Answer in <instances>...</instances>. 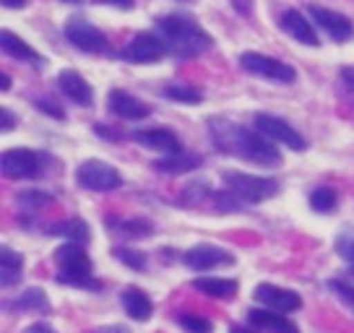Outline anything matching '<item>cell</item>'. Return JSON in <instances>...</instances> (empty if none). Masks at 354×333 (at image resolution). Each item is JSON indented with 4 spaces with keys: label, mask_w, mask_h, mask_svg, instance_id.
<instances>
[{
    "label": "cell",
    "mask_w": 354,
    "mask_h": 333,
    "mask_svg": "<svg viewBox=\"0 0 354 333\" xmlns=\"http://www.w3.org/2000/svg\"><path fill=\"white\" fill-rule=\"evenodd\" d=\"M201 164V156L196 154H167L165 159H156L154 166L159 172H167V175H185L190 169H196Z\"/></svg>",
    "instance_id": "23"
},
{
    "label": "cell",
    "mask_w": 354,
    "mask_h": 333,
    "mask_svg": "<svg viewBox=\"0 0 354 333\" xmlns=\"http://www.w3.org/2000/svg\"><path fill=\"white\" fill-rule=\"evenodd\" d=\"M281 29L292 37V39H297L302 45L308 47H318V34L313 29V23H310L308 16H302V11H295V8H289V11L281 13Z\"/></svg>",
    "instance_id": "16"
},
{
    "label": "cell",
    "mask_w": 354,
    "mask_h": 333,
    "mask_svg": "<svg viewBox=\"0 0 354 333\" xmlns=\"http://www.w3.org/2000/svg\"><path fill=\"white\" fill-rule=\"evenodd\" d=\"M112 232H120L125 237H149L151 234V224L144 219H107Z\"/></svg>",
    "instance_id": "27"
},
{
    "label": "cell",
    "mask_w": 354,
    "mask_h": 333,
    "mask_svg": "<svg viewBox=\"0 0 354 333\" xmlns=\"http://www.w3.org/2000/svg\"><path fill=\"white\" fill-rule=\"evenodd\" d=\"M253 297L261 305H266V307H271V310L277 312H295L302 307V297H299L295 289L274 287V284H258Z\"/></svg>",
    "instance_id": "12"
},
{
    "label": "cell",
    "mask_w": 354,
    "mask_h": 333,
    "mask_svg": "<svg viewBox=\"0 0 354 333\" xmlns=\"http://www.w3.org/2000/svg\"><path fill=\"white\" fill-rule=\"evenodd\" d=\"M63 3H81V0H63Z\"/></svg>",
    "instance_id": "43"
},
{
    "label": "cell",
    "mask_w": 354,
    "mask_h": 333,
    "mask_svg": "<svg viewBox=\"0 0 354 333\" xmlns=\"http://www.w3.org/2000/svg\"><path fill=\"white\" fill-rule=\"evenodd\" d=\"M336 253L344 258V260H349V263H354V229H344V232H339V237H336Z\"/></svg>",
    "instance_id": "32"
},
{
    "label": "cell",
    "mask_w": 354,
    "mask_h": 333,
    "mask_svg": "<svg viewBox=\"0 0 354 333\" xmlns=\"http://www.w3.org/2000/svg\"><path fill=\"white\" fill-rule=\"evenodd\" d=\"M183 3H188V0H183Z\"/></svg>",
    "instance_id": "44"
},
{
    "label": "cell",
    "mask_w": 354,
    "mask_h": 333,
    "mask_svg": "<svg viewBox=\"0 0 354 333\" xmlns=\"http://www.w3.org/2000/svg\"><path fill=\"white\" fill-rule=\"evenodd\" d=\"M193 289H198L201 294L214 297V300H232L234 292H237V281L234 278L203 276V278H193Z\"/></svg>",
    "instance_id": "21"
},
{
    "label": "cell",
    "mask_w": 354,
    "mask_h": 333,
    "mask_svg": "<svg viewBox=\"0 0 354 333\" xmlns=\"http://www.w3.org/2000/svg\"><path fill=\"white\" fill-rule=\"evenodd\" d=\"M100 3H107V6H118V8H133V0H100Z\"/></svg>",
    "instance_id": "38"
},
{
    "label": "cell",
    "mask_w": 354,
    "mask_h": 333,
    "mask_svg": "<svg viewBox=\"0 0 354 333\" xmlns=\"http://www.w3.org/2000/svg\"><path fill=\"white\" fill-rule=\"evenodd\" d=\"M352 274H354V268H352Z\"/></svg>",
    "instance_id": "45"
},
{
    "label": "cell",
    "mask_w": 354,
    "mask_h": 333,
    "mask_svg": "<svg viewBox=\"0 0 354 333\" xmlns=\"http://www.w3.org/2000/svg\"><path fill=\"white\" fill-rule=\"evenodd\" d=\"M107 104H110V110L118 117H122V120H144V117L151 115L149 104H144L141 99H136V97H131L128 91L122 89H112L110 97H107Z\"/></svg>",
    "instance_id": "15"
},
{
    "label": "cell",
    "mask_w": 354,
    "mask_h": 333,
    "mask_svg": "<svg viewBox=\"0 0 354 333\" xmlns=\"http://www.w3.org/2000/svg\"><path fill=\"white\" fill-rule=\"evenodd\" d=\"M0 115H3V131H13V128H16V125H13V122H16V117H13L8 110H3Z\"/></svg>",
    "instance_id": "37"
},
{
    "label": "cell",
    "mask_w": 354,
    "mask_h": 333,
    "mask_svg": "<svg viewBox=\"0 0 354 333\" xmlns=\"http://www.w3.org/2000/svg\"><path fill=\"white\" fill-rule=\"evenodd\" d=\"M55 266H57V278L63 284H73V287H88L94 289V263L88 253L84 250L81 242H66L55 250Z\"/></svg>",
    "instance_id": "3"
},
{
    "label": "cell",
    "mask_w": 354,
    "mask_h": 333,
    "mask_svg": "<svg viewBox=\"0 0 354 333\" xmlns=\"http://www.w3.org/2000/svg\"><path fill=\"white\" fill-rule=\"evenodd\" d=\"M112 256L120 258L125 266L136 268V271H144L146 268V256L144 253H138V250H131V247H115Z\"/></svg>",
    "instance_id": "30"
},
{
    "label": "cell",
    "mask_w": 354,
    "mask_h": 333,
    "mask_svg": "<svg viewBox=\"0 0 354 333\" xmlns=\"http://www.w3.org/2000/svg\"><path fill=\"white\" fill-rule=\"evenodd\" d=\"M240 66L248 73H253V76L268 78V81H277V84H295V78H297L292 66L281 63L277 57L261 55V53H243L240 55Z\"/></svg>",
    "instance_id": "6"
},
{
    "label": "cell",
    "mask_w": 354,
    "mask_h": 333,
    "mask_svg": "<svg viewBox=\"0 0 354 333\" xmlns=\"http://www.w3.org/2000/svg\"><path fill=\"white\" fill-rule=\"evenodd\" d=\"M0 81H3V84H0V89H3V91H8V89H11V78L6 76V73L0 76Z\"/></svg>",
    "instance_id": "41"
},
{
    "label": "cell",
    "mask_w": 354,
    "mask_h": 333,
    "mask_svg": "<svg viewBox=\"0 0 354 333\" xmlns=\"http://www.w3.org/2000/svg\"><path fill=\"white\" fill-rule=\"evenodd\" d=\"M120 300H122L125 312L131 315L133 321H138V323L149 321V318H151V312H154V305H151V300H149V294L138 287H128L125 292H122Z\"/></svg>",
    "instance_id": "19"
},
{
    "label": "cell",
    "mask_w": 354,
    "mask_h": 333,
    "mask_svg": "<svg viewBox=\"0 0 354 333\" xmlns=\"http://www.w3.org/2000/svg\"><path fill=\"white\" fill-rule=\"evenodd\" d=\"M165 97L175 102H183V104H198L203 99V94H201L196 86H190V84H167L165 86Z\"/></svg>",
    "instance_id": "28"
},
{
    "label": "cell",
    "mask_w": 354,
    "mask_h": 333,
    "mask_svg": "<svg viewBox=\"0 0 354 333\" xmlns=\"http://www.w3.org/2000/svg\"><path fill=\"white\" fill-rule=\"evenodd\" d=\"M250 325H255L258 331L268 333H299V328L295 323L284 318V312H266V310H250L248 312Z\"/></svg>",
    "instance_id": "18"
},
{
    "label": "cell",
    "mask_w": 354,
    "mask_h": 333,
    "mask_svg": "<svg viewBox=\"0 0 354 333\" xmlns=\"http://www.w3.org/2000/svg\"><path fill=\"white\" fill-rule=\"evenodd\" d=\"M136 141L151 151H162V154H180L183 151V144L172 131L167 128H151V131H138L136 133Z\"/></svg>",
    "instance_id": "17"
},
{
    "label": "cell",
    "mask_w": 354,
    "mask_h": 333,
    "mask_svg": "<svg viewBox=\"0 0 354 333\" xmlns=\"http://www.w3.org/2000/svg\"><path fill=\"white\" fill-rule=\"evenodd\" d=\"M224 185L227 190H232L245 206L274 198L279 193V182L274 178H261V175H248V172H227Z\"/></svg>",
    "instance_id": "4"
},
{
    "label": "cell",
    "mask_w": 354,
    "mask_h": 333,
    "mask_svg": "<svg viewBox=\"0 0 354 333\" xmlns=\"http://www.w3.org/2000/svg\"><path fill=\"white\" fill-rule=\"evenodd\" d=\"M24 276V258L19 250H13L8 245H3L0 250V281L3 287H16Z\"/></svg>",
    "instance_id": "20"
},
{
    "label": "cell",
    "mask_w": 354,
    "mask_h": 333,
    "mask_svg": "<svg viewBox=\"0 0 354 333\" xmlns=\"http://www.w3.org/2000/svg\"><path fill=\"white\" fill-rule=\"evenodd\" d=\"M19 203H21L24 209L39 211V209H44L47 203H53V196H50V193H39V190H26V193L19 196Z\"/></svg>",
    "instance_id": "31"
},
{
    "label": "cell",
    "mask_w": 354,
    "mask_h": 333,
    "mask_svg": "<svg viewBox=\"0 0 354 333\" xmlns=\"http://www.w3.org/2000/svg\"><path fill=\"white\" fill-rule=\"evenodd\" d=\"M255 131H261L266 138H271L274 144H281L292 149V151H305V138L289 125L287 120H281L277 115H266V112H258L253 117Z\"/></svg>",
    "instance_id": "8"
},
{
    "label": "cell",
    "mask_w": 354,
    "mask_h": 333,
    "mask_svg": "<svg viewBox=\"0 0 354 333\" xmlns=\"http://www.w3.org/2000/svg\"><path fill=\"white\" fill-rule=\"evenodd\" d=\"M24 333H55V328L47 325V323H34V325H29Z\"/></svg>",
    "instance_id": "35"
},
{
    "label": "cell",
    "mask_w": 354,
    "mask_h": 333,
    "mask_svg": "<svg viewBox=\"0 0 354 333\" xmlns=\"http://www.w3.org/2000/svg\"><path fill=\"white\" fill-rule=\"evenodd\" d=\"M0 45H3V53L6 55H11L13 60H21V63H42V57L37 55V50H32V47L24 42L19 34L13 32H3L0 34Z\"/></svg>",
    "instance_id": "22"
},
{
    "label": "cell",
    "mask_w": 354,
    "mask_h": 333,
    "mask_svg": "<svg viewBox=\"0 0 354 333\" xmlns=\"http://www.w3.org/2000/svg\"><path fill=\"white\" fill-rule=\"evenodd\" d=\"M169 53V47H167L165 37L156 32H141L136 34L131 42L125 45L120 55L128 60V63H138V66H146V63H156L159 57H165Z\"/></svg>",
    "instance_id": "7"
},
{
    "label": "cell",
    "mask_w": 354,
    "mask_h": 333,
    "mask_svg": "<svg viewBox=\"0 0 354 333\" xmlns=\"http://www.w3.org/2000/svg\"><path fill=\"white\" fill-rule=\"evenodd\" d=\"M156 32L165 37L169 53L177 57H196L211 47V37L193 16L185 13H167L156 19Z\"/></svg>",
    "instance_id": "2"
},
{
    "label": "cell",
    "mask_w": 354,
    "mask_h": 333,
    "mask_svg": "<svg viewBox=\"0 0 354 333\" xmlns=\"http://www.w3.org/2000/svg\"><path fill=\"white\" fill-rule=\"evenodd\" d=\"M0 166H3V175L11 180H32L39 178V172H42L39 156L29 151V149H11V151H6L3 159H0Z\"/></svg>",
    "instance_id": "10"
},
{
    "label": "cell",
    "mask_w": 354,
    "mask_h": 333,
    "mask_svg": "<svg viewBox=\"0 0 354 333\" xmlns=\"http://www.w3.org/2000/svg\"><path fill=\"white\" fill-rule=\"evenodd\" d=\"M211 133H214L216 149H224L230 154L243 156V159L255 162V164L261 166L281 164L279 149L261 131H250V128L232 125V122H216V125H211Z\"/></svg>",
    "instance_id": "1"
},
{
    "label": "cell",
    "mask_w": 354,
    "mask_h": 333,
    "mask_svg": "<svg viewBox=\"0 0 354 333\" xmlns=\"http://www.w3.org/2000/svg\"><path fill=\"white\" fill-rule=\"evenodd\" d=\"M47 232L55 234V237H68V242H81V245H86L88 237H91V234H88L86 222H81V219H66V222H57V224H53Z\"/></svg>",
    "instance_id": "24"
},
{
    "label": "cell",
    "mask_w": 354,
    "mask_h": 333,
    "mask_svg": "<svg viewBox=\"0 0 354 333\" xmlns=\"http://www.w3.org/2000/svg\"><path fill=\"white\" fill-rule=\"evenodd\" d=\"M230 333H255V331H250V328H243V325H232V328H230Z\"/></svg>",
    "instance_id": "42"
},
{
    "label": "cell",
    "mask_w": 354,
    "mask_h": 333,
    "mask_svg": "<svg viewBox=\"0 0 354 333\" xmlns=\"http://www.w3.org/2000/svg\"><path fill=\"white\" fill-rule=\"evenodd\" d=\"M339 76H342V81L349 86V89H354V68H342Z\"/></svg>",
    "instance_id": "36"
},
{
    "label": "cell",
    "mask_w": 354,
    "mask_h": 333,
    "mask_svg": "<svg viewBox=\"0 0 354 333\" xmlns=\"http://www.w3.org/2000/svg\"><path fill=\"white\" fill-rule=\"evenodd\" d=\"M328 287L336 292V297H339V300H344L354 310V289L349 287V284H344V281H328Z\"/></svg>",
    "instance_id": "33"
},
{
    "label": "cell",
    "mask_w": 354,
    "mask_h": 333,
    "mask_svg": "<svg viewBox=\"0 0 354 333\" xmlns=\"http://www.w3.org/2000/svg\"><path fill=\"white\" fill-rule=\"evenodd\" d=\"M37 107L42 112H47V115H53V117H57V120H63L66 117V112L57 107L55 99H37Z\"/></svg>",
    "instance_id": "34"
},
{
    "label": "cell",
    "mask_w": 354,
    "mask_h": 333,
    "mask_svg": "<svg viewBox=\"0 0 354 333\" xmlns=\"http://www.w3.org/2000/svg\"><path fill=\"white\" fill-rule=\"evenodd\" d=\"M66 39L73 47H78L81 53H104L107 50V37L102 29H97L94 23H88L86 19H68L63 26Z\"/></svg>",
    "instance_id": "9"
},
{
    "label": "cell",
    "mask_w": 354,
    "mask_h": 333,
    "mask_svg": "<svg viewBox=\"0 0 354 333\" xmlns=\"http://www.w3.org/2000/svg\"><path fill=\"white\" fill-rule=\"evenodd\" d=\"M180 325H183L188 333H211L214 331L211 321H206V318L198 315V312H183V315H180Z\"/></svg>",
    "instance_id": "29"
},
{
    "label": "cell",
    "mask_w": 354,
    "mask_h": 333,
    "mask_svg": "<svg viewBox=\"0 0 354 333\" xmlns=\"http://www.w3.org/2000/svg\"><path fill=\"white\" fill-rule=\"evenodd\" d=\"M3 6H6V8H24L26 0H3Z\"/></svg>",
    "instance_id": "39"
},
{
    "label": "cell",
    "mask_w": 354,
    "mask_h": 333,
    "mask_svg": "<svg viewBox=\"0 0 354 333\" xmlns=\"http://www.w3.org/2000/svg\"><path fill=\"white\" fill-rule=\"evenodd\" d=\"M76 182L84 190H91V193H110V190L120 188L122 178L120 172L112 164H107V162H102V159H86L76 169Z\"/></svg>",
    "instance_id": "5"
},
{
    "label": "cell",
    "mask_w": 354,
    "mask_h": 333,
    "mask_svg": "<svg viewBox=\"0 0 354 333\" xmlns=\"http://www.w3.org/2000/svg\"><path fill=\"white\" fill-rule=\"evenodd\" d=\"M57 86H60V91L66 94L68 99L73 102V104H81V107H88L91 99H94V91H91V86H88V81L81 76L78 70H73V68L60 70Z\"/></svg>",
    "instance_id": "14"
},
{
    "label": "cell",
    "mask_w": 354,
    "mask_h": 333,
    "mask_svg": "<svg viewBox=\"0 0 354 333\" xmlns=\"http://www.w3.org/2000/svg\"><path fill=\"white\" fill-rule=\"evenodd\" d=\"M6 307H13V310H24V312H50V302H47V294H44L39 287L26 289L21 297Z\"/></svg>",
    "instance_id": "25"
},
{
    "label": "cell",
    "mask_w": 354,
    "mask_h": 333,
    "mask_svg": "<svg viewBox=\"0 0 354 333\" xmlns=\"http://www.w3.org/2000/svg\"><path fill=\"white\" fill-rule=\"evenodd\" d=\"M94 333H128V331L120 328V325H110V328H100V331H94Z\"/></svg>",
    "instance_id": "40"
},
{
    "label": "cell",
    "mask_w": 354,
    "mask_h": 333,
    "mask_svg": "<svg viewBox=\"0 0 354 333\" xmlns=\"http://www.w3.org/2000/svg\"><path fill=\"white\" fill-rule=\"evenodd\" d=\"M183 263L193 271H209L216 266H232L234 258L219 245H196L183 256Z\"/></svg>",
    "instance_id": "13"
},
{
    "label": "cell",
    "mask_w": 354,
    "mask_h": 333,
    "mask_svg": "<svg viewBox=\"0 0 354 333\" xmlns=\"http://www.w3.org/2000/svg\"><path fill=\"white\" fill-rule=\"evenodd\" d=\"M308 13H310V19L318 23L333 42H349L354 37L352 19H346L344 13H336V11H331V8H323V6H310Z\"/></svg>",
    "instance_id": "11"
},
{
    "label": "cell",
    "mask_w": 354,
    "mask_h": 333,
    "mask_svg": "<svg viewBox=\"0 0 354 333\" xmlns=\"http://www.w3.org/2000/svg\"><path fill=\"white\" fill-rule=\"evenodd\" d=\"M339 206V193L328 185H321L310 193V209L318 213H333Z\"/></svg>",
    "instance_id": "26"
}]
</instances>
